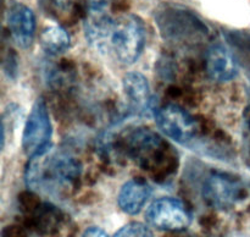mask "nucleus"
Segmentation results:
<instances>
[{
  "label": "nucleus",
  "instance_id": "1",
  "mask_svg": "<svg viewBox=\"0 0 250 237\" xmlns=\"http://www.w3.org/2000/svg\"><path fill=\"white\" fill-rule=\"evenodd\" d=\"M88 43L102 54L129 65L146 45V28L134 15H112L104 5L90 7L84 21Z\"/></svg>",
  "mask_w": 250,
  "mask_h": 237
},
{
  "label": "nucleus",
  "instance_id": "2",
  "mask_svg": "<svg viewBox=\"0 0 250 237\" xmlns=\"http://www.w3.org/2000/svg\"><path fill=\"white\" fill-rule=\"evenodd\" d=\"M27 185L37 192L58 194L68 190L81 175L80 161L72 155L50 148L29 159Z\"/></svg>",
  "mask_w": 250,
  "mask_h": 237
},
{
  "label": "nucleus",
  "instance_id": "3",
  "mask_svg": "<svg viewBox=\"0 0 250 237\" xmlns=\"http://www.w3.org/2000/svg\"><path fill=\"white\" fill-rule=\"evenodd\" d=\"M51 121L43 99H37L27 117L22 134V148L29 159L50 148Z\"/></svg>",
  "mask_w": 250,
  "mask_h": 237
},
{
  "label": "nucleus",
  "instance_id": "4",
  "mask_svg": "<svg viewBox=\"0 0 250 237\" xmlns=\"http://www.w3.org/2000/svg\"><path fill=\"white\" fill-rule=\"evenodd\" d=\"M146 216L149 224L165 231H181L187 229L192 221L185 203L171 197L160 198L151 203Z\"/></svg>",
  "mask_w": 250,
  "mask_h": 237
},
{
  "label": "nucleus",
  "instance_id": "5",
  "mask_svg": "<svg viewBox=\"0 0 250 237\" xmlns=\"http://www.w3.org/2000/svg\"><path fill=\"white\" fill-rule=\"evenodd\" d=\"M155 120L161 131L178 143H188L198 133V124L194 117L177 105L168 104L159 108Z\"/></svg>",
  "mask_w": 250,
  "mask_h": 237
},
{
  "label": "nucleus",
  "instance_id": "6",
  "mask_svg": "<svg viewBox=\"0 0 250 237\" xmlns=\"http://www.w3.org/2000/svg\"><path fill=\"white\" fill-rule=\"evenodd\" d=\"M126 144L132 158L146 169L156 168L166 151V144L163 139L146 129H136L129 133Z\"/></svg>",
  "mask_w": 250,
  "mask_h": 237
},
{
  "label": "nucleus",
  "instance_id": "7",
  "mask_svg": "<svg viewBox=\"0 0 250 237\" xmlns=\"http://www.w3.org/2000/svg\"><path fill=\"white\" fill-rule=\"evenodd\" d=\"M7 26L12 39L19 48H28L36 32V17L28 6L15 4L7 12Z\"/></svg>",
  "mask_w": 250,
  "mask_h": 237
},
{
  "label": "nucleus",
  "instance_id": "8",
  "mask_svg": "<svg viewBox=\"0 0 250 237\" xmlns=\"http://www.w3.org/2000/svg\"><path fill=\"white\" fill-rule=\"evenodd\" d=\"M242 187L237 181L225 175L210 176L204 186V197L211 205L217 208H229L241 195Z\"/></svg>",
  "mask_w": 250,
  "mask_h": 237
},
{
  "label": "nucleus",
  "instance_id": "9",
  "mask_svg": "<svg viewBox=\"0 0 250 237\" xmlns=\"http://www.w3.org/2000/svg\"><path fill=\"white\" fill-rule=\"evenodd\" d=\"M207 71L215 82L231 81L237 73V64L231 51L222 44L210 46L207 55Z\"/></svg>",
  "mask_w": 250,
  "mask_h": 237
},
{
  "label": "nucleus",
  "instance_id": "10",
  "mask_svg": "<svg viewBox=\"0 0 250 237\" xmlns=\"http://www.w3.org/2000/svg\"><path fill=\"white\" fill-rule=\"evenodd\" d=\"M124 92L134 111L143 112L150 107V87L142 73L129 72L124 78Z\"/></svg>",
  "mask_w": 250,
  "mask_h": 237
},
{
  "label": "nucleus",
  "instance_id": "11",
  "mask_svg": "<svg viewBox=\"0 0 250 237\" xmlns=\"http://www.w3.org/2000/svg\"><path fill=\"white\" fill-rule=\"evenodd\" d=\"M151 190L142 180H129L122 186L119 193V205L126 214H138L150 197Z\"/></svg>",
  "mask_w": 250,
  "mask_h": 237
},
{
  "label": "nucleus",
  "instance_id": "12",
  "mask_svg": "<svg viewBox=\"0 0 250 237\" xmlns=\"http://www.w3.org/2000/svg\"><path fill=\"white\" fill-rule=\"evenodd\" d=\"M41 43L44 50L53 55H58L68 49L70 36L66 29L59 24H46L42 31Z\"/></svg>",
  "mask_w": 250,
  "mask_h": 237
},
{
  "label": "nucleus",
  "instance_id": "13",
  "mask_svg": "<svg viewBox=\"0 0 250 237\" xmlns=\"http://www.w3.org/2000/svg\"><path fill=\"white\" fill-rule=\"evenodd\" d=\"M112 237H153V232L146 225L141 222H131L121 227Z\"/></svg>",
  "mask_w": 250,
  "mask_h": 237
},
{
  "label": "nucleus",
  "instance_id": "14",
  "mask_svg": "<svg viewBox=\"0 0 250 237\" xmlns=\"http://www.w3.org/2000/svg\"><path fill=\"white\" fill-rule=\"evenodd\" d=\"M53 1L59 11L63 12V14H71L77 7H80L83 0H53Z\"/></svg>",
  "mask_w": 250,
  "mask_h": 237
},
{
  "label": "nucleus",
  "instance_id": "15",
  "mask_svg": "<svg viewBox=\"0 0 250 237\" xmlns=\"http://www.w3.org/2000/svg\"><path fill=\"white\" fill-rule=\"evenodd\" d=\"M82 237H109V236H107L106 232H105L103 229H100V227L92 226V227H88V229L85 230Z\"/></svg>",
  "mask_w": 250,
  "mask_h": 237
},
{
  "label": "nucleus",
  "instance_id": "16",
  "mask_svg": "<svg viewBox=\"0 0 250 237\" xmlns=\"http://www.w3.org/2000/svg\"><path fill=\"white\" fill-rule=\"evenodd\" d=\"M247 122H248L250 127V108H248V110H247Z\"/></svg>",
  "mask_w": 250,
  "mask_h": 237
}]
</instances>
